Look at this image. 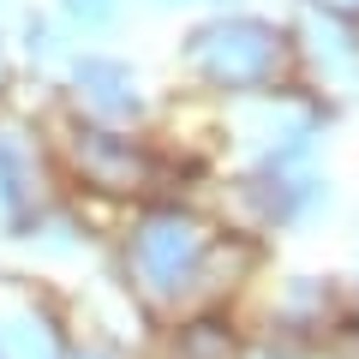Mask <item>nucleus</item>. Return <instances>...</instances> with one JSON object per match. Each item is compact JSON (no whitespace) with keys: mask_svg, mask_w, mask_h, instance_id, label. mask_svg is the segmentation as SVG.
Returning a JSON list of instances; mask_svg holds the SVG:
<instances>
[{"mask_svg":"<svg viewBox=\"0 0 359 359\" xmlns=\"http://www.w3.org/2000/svg\"><path fill=\"white\" fill-rule=\"evenodd\" d=\"M0 359H78V341L42 299L0 294Z\"/></svg>","mask_w":359,"mask_h":359,"instance_id":"1","label":"nucleus"}]
</instances>
